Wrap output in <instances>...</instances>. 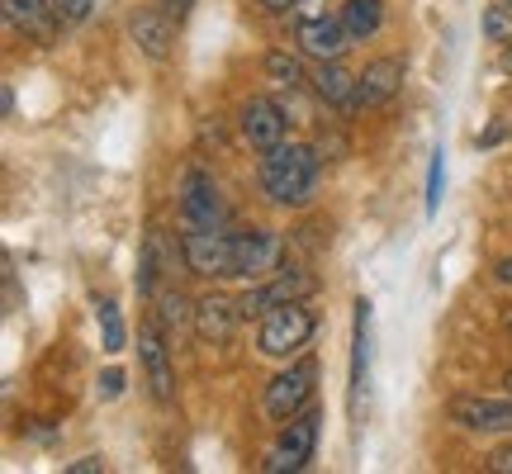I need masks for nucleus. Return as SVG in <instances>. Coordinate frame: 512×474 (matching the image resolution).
<instances>
[{
	"mask_svg": "<svg viewBox=\"0 0 512 474\" xmlns=\"http://www.w3.org/2000/svg\"><path fill=\"white\" fill-rule=\"evenodd\" d=\"M313 328H318V318L304 299H294V304H275V309L261 313V328H256V351L261 356H271V361H290L299 351L309 347Z\"/></svg>",
	"mask_w": 512,
	"mask_h": 474,
	"instance_id": "f03ea898",
	"label": "nucleus"
},
{
	"mask_svg": "<svg viewBox=\"0 0 512 474\" xmlns=\"http://www.w3.org/2000/svg\"><path fill=\"white\" fill-rule=\"evenodd\" d=\"M290 10L299 19H318V15H328V0H294Z\"/></svg>",
	"mask_w": 512,
	"mask_h": 474,
	"instance_id": "cd10ccee",
	"label": "nucleus"
},
{
	"mask_svg": "<svg viewBox=\"0 0 512 474\" xmlns=\"http://www.w3.org/2000/svg\"><path fill=\"white\" fill-rule=\"evenodd\" d=\"M0 110H5V119H15V91L5 86V95H0Z\"/></svg>",
	"mask_w": 512,
	"mask_h": 474,
	"instance_id": "72a5a7b5",
	"label": "nucleus"
},
{
	"mask_svg": "<svg viewBox=\"0 0 512 474\" xmlns=\"http://www.w3.org/2000/svg\"><path fill=\"white\" fill-rule=\"evenodd\" d=\"M313 95H318L323 105H332V110L356 114V72L342 67V57L318 62V67H313Z\"/></svg>",
	"mask_w": 512,
	"mask_h": 474,
	"instance_id": "dca6fc26",
	"label": "nucleus"
},
{
	"mask_svg": "<svg viewBox=\"0 0 512 474\" xmlns=\"http://www.w3.org/2000/svg\"><path fill=\"white\" fill-rule=\"evenodd\" d=\"M256 5H266V10H285V5H294V0H256Z\"/></svg>",
	"mask_w": 512,
	"mask_h": 474,
	"instance_id": "f704fd0d",
	"label": "nucleus"
},
{
	"mask_svg": "<svg viewBox=\"0 0 512 474\" xmlns=\"http://www.w3.org/2000/svg\"><path fill=\"white\" fill-rule=\"evenodd\" d=\"M313 380H318V361H313V356L290 361L280 375H271V384H266V399H261L266 418H271V422H290L299 408H309Z\"/></svg>",
	"mask_w": 512,
	"mask_h": 474,
	"instance_id": "423d86ee",
	"label": "nucleus"
},
{
	"mask_svg": "<svg viewBox=\"0 0 512 474\" xmlns=\"http://www.w3.org/2000/svg\"><path fill=\"white\" fill-rule=\"evenodd\" d=\"M484 38H489V43H508L512 38V10L503 0H494V5L484 10Z\"/></svg>",
	"mask_w": 512,
	"mask_h": 474,
	"instance_id": "393cba45",
	"label": "nucleus"
},
{
	"mask_svg": "<svg viewBox=\"0 0 512 474\" xmlns=\"http://www.w3.org/2000/svg\"><path fill=\"white\" fill-rule=\"evenodd\" d=\"M266 76H271V86L294 91V86L304 81V67H299V57H290L285 48H275V53H266Z\"/></svg>",
	"mask_w": 512,
	"mask_h": 474,
	"instance_id": "b1692460",
	"label": "nucleus"
},
{
	"mask_svg": "<svg viewBox=\"0 0 512 474\" xmlns=\"http://www.w3.org/2000/svg\"><path fill=\"white\" fill-rule=\"evenodd\" d=\"M0 10H5V24H10V29L34 34L38 43H53L57 24H62V19L53 15V0H0Z\"/></svg>",
	"mask_w": 512,
	"mask_h": 474,
	"instance_id": "f3484780",
	"label": "nucleus"
},
{
	"mask_svg": "<svg viewBox=\"0 0 512 474\" xmlns=\"http://www.w3.org/2000/svg\"><path fill=\"white\" fill-rule=\"evenodd\" d=\"M238 299H228V294H204L195 299V332H200L204 342H228L233 328H238Z\"/></svg>",
	"mask_w": 512,
	"mask_h": 474,
	"instance_id": "a211bd4d",
	"label": "nucleus"
},
{
	"mask_svg": "<svg viewBox=\"0 0 512 474\" xmlns=\"http://www.w3.org/2000/svg\"><path fill=\"white\" fill-rule=\"evenodd\" d=\"M157 323H162V328L195 323V304H190L181 290H162V294H157Z\"/></svg>",
	"mask_w": 512,
	"mask_h": 474,
	"instance_id": "4be33fe9",
	"label": "nucleus"
},
{
	"mask_svg": "<svg viewBox=\"0 0 512 474\" xmlns=\"http://www.w3.org/2000/svg\"><path fill=\"white\" fill-rule=\"evenodd\" d=\"M318 147L309 143H280L271 152H261V195L275 204V209H304L313 204V190H318Z\"/></svg>",
	"mask_w": 512,
	"mask_h": 474,
	"instance_id": "f257e3e1",
	"label": "nucleus"
},
{
	"mask_svg": "<svg viewBox=\"0 0 512 474\" xmlns=\"http://www.w3.org/2000/svg\"><path fill=\"white\" fill-rule=\"evenodd\" d=\"M124 384H128V375L119 370V365L100 370V375H95V399H100V403H114L119 394H124Z\"/></svg>",
	"mask_w": 512,
	"mask_h": 474,
	"instance_id": "a878e982",
	"label": "nucleus"
},
{
	"mask_svg": "<svg viewBox=\"0 0 512 474\" xmlns=\"http://www.w3.org/2000/svg\"><path fill=\"white\" fill-rule=\"evenodd\" d=\"M451 422H460L465 432H512V399L460 394L451 399Z\"/></svg>",
	"mask_w": 512,
	"mask_h": 474,
	"instance_id": "ddd939ff",
	"label": "nucleus"
},
{
	"mask_svg": "<svg viewBox=\"0 0 512 474\" xmlns=\"http://www.w3.org/2000/svg\"><path fill=\"white\" fill-rule=\"evenodd\" d=\"M489 470H494V474H512V446H498L494 456H489Z\"/></svg>",
	"mask_w": 512,
	"mask_h": 474,
	"instance_id": "7c9ffc66",
	"label": "nucleus"
},
{
	"mask_svg": "<svg viewBox=\"0 0 512 474\" xmlns=\"http://www.w3.org/2000/svg\"><path fill=\"white\" fill-rule=\"evenodd\" d=\"M494 280L512 290V252H508V256H498V261H494Z\"/></svg>",
	"mask_w": 512,
	"mask_h": 474,
	"instance_id": "2f4dec72",
	"label": "nucleus"
},
{
	"mask_svg": "<svg viewBox=\"0 0 512 474\" xmlns=\"http://www.w3.org/2000/svg\"><path fill=\"white\" fill-rule=\"evenodd\" d=\"M128 34H133V43H138L152 62H166V57H171V43H176V24H171V15L152 0V5L128 15Z\"/></svg>",
	"mask_w": 512,
	"mask_h": 474,
	"instance_id": "2eb2a0df",
	"label": "nucleus"
},
{
	"mask_svg": "<svg viewBox=\"0 0 512 474\" xmlns=\"http://www.w3.org/2000/svg\"><path fill=\"white\" fill-rule=\"evenodd\" d=\"M280 252H285L280 233H271V228H242L238 233V275H233V280H261V275H271Z\"/></svg>",
	"mask_w": 512,
	"mask_h": 474,
	"instance_id": "4468645a",
	"label": "nucleus"
},
{
	"mask_svg": "<svg viewBox=\"0 0 512 474\" xmlns=\"http://www.w3.org/2000/svg\"><path fill=\"white\" fill-rule=\"evenodd\" d=\"M337 15L347 24L351 43H366V38H375L384 29V0H347Z\"/></svg>",
	"mask_w": 512,
	"mask_h": 474,
	"instance_id": "aec40b11",
	"label": "nucleus"
},
{
	"mask_svg": "<svg viewBox=\"0 0 512 474\" xmlns=\"http://www.w3.org/2000/svg\"><path fill=\"white\" fill-rule=\"evenodd\" d=\"M157 5H162L166 15H171V19H176V24H181V19L190 15V10H195V5H200V0H157Z\"/></svg>",
	"mask_w": 512,
	"mask_h": 474,
	"instance_id": "c85d7f7f",
	"label": "nucleus"
},
{
	"mask_svg": "<svg viewBox=\"0 0 512 474\" xmlns=\"http://www.w3.org/2000/svg\"><path fill=\"white\" fill-rule=\"evenodd\" d=\"M95 323H100V347L110 351V356H119V351L128 347V328H124V313H119V304L95 294Z\"/></svg>",
	"mask_w": 512,
	"mask_h": 474,
	"instance_id": "412c9836",
	"label": "nucleus"
},
{
	"mask_svg": "<svg viewBox=\"0 0 512 474\" xmlns=\"http://www.w3.org/2000/svg\"><path fill=\"white\" fill-rule=\"evenodd\" d=\"M294 43H299V53L313 57V62H332V57L347 53V24L342 15H318V19H299V29H294Z\"/></svg>",
	"mask_w": 512,
	"mask_h": 474,
	"instance_id": "f8f14e48",
	"label": "nucleus"
},
{
	"mask_svg": "<svg viewBox=\"0 0 512 474\" xmlns=\"http://www.w3.org/2000/svg\"><path fill=\"white\" fill-rule=\"evenodd\" d=\"M370 399V299L351 304V418Z\"/></svg>",
	"mask_w": 512,
	"mask_h": 474,
	"instance_id": "9d476101",
	"label": "nucleus"
},
{
	"mask_svg": "<svg viewBox=\"0 0 512 474\" xmlns=\"http://www.w3.org/2000/svg\"><path fill=\"white\" fill-rule=\"evenodd\" d=\"M503 5H508V10H512V0H503Z\"/></svg>",
	"mask_w": 512,
	"mask_h": 474,
	"instance_id": "4c0bfd02",
	"label": "nucleus"
},
{
	"mask_svg": "<svg viewBox=\"0 0 512 474\" xmlns=\"http://www.w3.org/2000/svg\"><path fill=\"white\" fill-rule=\"evenodd\" d=\"M138 361H143V380L152 389V399L157 403L176 399V365H171V347L162 337V323L138 328Z\"/></svg>",
	"mask_w": 512,
	"mask_h": 474,
	"instance_id": "6e6552de",
	"label": "nucleus"
},
{
	"mask_svg": "<svg viewBox=\"0 0 512 474\" xmlns=\"http://www.w3.org/2000/svg\"><path fill=\"white\" fill-rule=\"evenodd\" d=\"M176 209H181V228H223V219H228L219 185H214V176L204 166H185L181 171Z\"/></svg>",
	"mask_w": 512,
	"mask_h": 474,
	"instance_id": "39448f33",
	"label": "nucleus"
},
{
	"mask_svg": "<svg viewBox=\"0 0 512 474\" xmlns=\"http://www.w3.org/2000/svg\"><path fill=\"white\" fill-rule=\"evenodd\" d=\"M95 5H100V0H53V15L62 19V24H86V19L95 15Z\"/></svg>",
	"mask_w": 512,
	"mask_h": 474,
	"instance_id": "bb28decb",
	"label": "nucleus"
},
{
	"mask_svg": "<svg viewBox=\"0 0 512 474\" xmlns=\"http://www.w3.org/2000/svg\"><path fill=\"white\" fill-rule=\"evenodd\" d=\"M318 408H299L290 422H280V437L271 441V451H266V460H261V470L266 474H299L304 465L313 460V451H318Z\"/></svg>",
	"mask_w": 512,
	"mask_h": 474,
	"instance_id": "20e7f679",
	"label": "nucleus"
},
{
	"mask_svg": "<svg viewBox=\"0 0 512 474\" xmlns=\"http://www.w3.org/2000/svg\"><path fill=\"white\" fill-rule=\"evenodd\" d=\"M403 76H408L403 57H375V62H366V72H356V110L389 105L403 91Z\"/></svg>",
	"mask_w": 512,
	"mask_h": 474,
	"instance_id": "9b49d317",
	"label": "nucleus"
},
{
	"mask_svg": "<svg viewBox=\"0 0 512 474\" xmlns=\"http://www.w3.org/2000/svg\"><path fill=\"white\" fill-rule=\"evenodd\" d=\"M181 261L190 266V275L233 280L238 275V233H223V228H181Z\"/></svg>",
	"mask_w": 512,
	"mask_h": 474,
	"instance_id": "7ed1b4c3",
	"label": "nucleus"
},
{
	"mask_svg": "<svg viewBox=\"0 0 512 474\" xmlns=\"http://www.w3.org/2000/svg\"><path fill=\"white\" fill-rule=\"evenodd\" d=\"M503 384H508V394H512V370H508V375H503Z\"/></svg>",
	"mask_w": 512,
	"mask_h": 474,
	"instance_id": "c9c22d12",
	"label": "nucleus"
},
{
	"mask_svg": "<svg viewBox=\"0 0 512 474\" xmlns=\"http://www.w3.org/2000/svg\"><path fill=\"white\" fill-rule=\"evenodd\" d=\"M441 195H446V157H441V147L432 152V162H427V190H422V209H427V219H437L441 214Z\"/></svg>",
	"mask_w": 512,
	"mask_h": 474,
	"instance_id": "5701e85b",
	"label": "nucleus"
},
{
	"mask_svg": "<svg viewBox=\"0 0 512 474\" xmlns=\"http://www.w3.org/2000/svg\"><path fill=\"white\" fill-rule=\"evenodd\" d=\"M238 128L252 152H271V147L285 143V110L275 105L271 95H252V100H242Z\"/></svg>",
	"mask_w": 512,
	"mask_h": 474,
	"instance_id": "1a4fd4ad",
	"label": "nucleus"
},
{
	"mask_svg": "<svg viewBox=\"0 0 512 474\" xmlns=\"http://www.w3.org/2000/svg\"><path fill=\"white\" fill-rule=\"evenodd\" d=\"M105 470V460L100 456H81V460H72V465H67V474H100Z\"/></svg>",
	"mask_w": 512,
	"mask_h": 474,
	"instance_id": "c756f323",
	"label": "nucleus"
},
{
	"mask_svg": "<svg viewBox=\"0 0 512 474\" xmlns=\"http://www.w3.org/2000/svg\"><path fill=\"white\" fill-rule=\"evenodd\" d=\"M313 290H318V275H309L304 266H285V271H275L271 280H261V285H252L247 294H238V313L242 318H261V313L275 309V304L309 299Z\"/></svg>",
	"mask_w": 512,
	"mask_h": 474,
	"instance_id": "0eeeda50",
	"label": "nucleus"
},
{
	"mask_svg": "<svg viewBox=\"0 0 512 474\" xmlns=\"http://www.w3.org/2000/svg\"><path fill=\"white\" fill-rule=\"evenodd\" d=\"M162 252H166V233H152L143 237V252H138V271H133V290L143 294V299H157V280H162Z\"/></svg>",
	"mask_w": 512,
	"mask_h": 474,
	"instance_id": "6ab92c4d",
	"label": "nucleus"
},
{
	"mask_svg": "<svg viewBox=\"0 0 512 474\" xmlns=\"http://www.w3.org/2000/svg\"><path fill=\"white\" fill-rule=\"evenodd\" d=\"M508 332H512V313H508Z\"/></svg>",
	"mask_w": 512,
	"mask_h": 474,
	"instance_id": "e433bc0d",
	"label": "nucleus"
},
{
	"mask_svg": "<svg viewBox=\"0 0 512 474\" xmlns=\"http://www.w3.org/2000/svg\"><path fill=\"white\" fill-rule=\"evenodd\" d=\"M503 133H508L503 124H489L484 133H479V147H498V143H503Z\"/></svg>",
	"mask_w": 512,
	"mask_h": 474,
	"instance_id": "473e14b6",
	"label": "nucleus"
}]
</instances>
